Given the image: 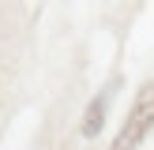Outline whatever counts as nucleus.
Listing matches in <instances>:
<instances>
[{"instance_id": "nucleus-1", "label": "nucleus", "mask_w": 154, "mask_h": 150, "mask_svg": "<svg viewBox=\"0 0 154 150\" xmlns=\"http://www.w3.org/2000/svg\"><path fill=\"white\" fill-rule=\"evenodd\" d=\"M150 128H154V82H143L139 94H135L132 112H128L124 128H120V135L113 139V150H135L143 139H147Z\"/></svg>"}, {"instance_id": "nucleus-2", "label": "nucleus", "mask_w": 154, "mask_h": 150, "mask_svg": "<svg viewBox=\"0 0 154 150\" xmlns=\"http://www.w3.org/2000/svg\"><path fill=\"white\" fill-rule=\"evenodd\" d=\"M105 105H109V98H105V94H98L94 101H90V109H87V120H83V135H87V139H94V135L102 131V116H105Z\"/></svg>"}]
</instances>
